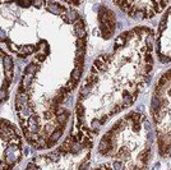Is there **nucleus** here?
I'll return each mask as SVG.
<instances>
[{"label": "nucleus", "instance_id": "20", "mask_svg": "<svg viewBox=\"0 0 171 170\" xmlns=\"http://www.w3.org/2000/svg\"><path fill=\"white\" fill-rule=\"evenodd\" d=\"M46 3H45V0H32V5L36 6V8H41V6H44Z\"/></svg>", "mask_w": 171, "mask_h": 170}, {"label": "nucleus", "instance_id": "31", "mask_svg": "<svg viewBox=\"0 0 171 170\" xmlns=\"http://www.w3.org/2000/svg\"><path fill=\"white\" fill-rule=\"evenodd\" d=\"M106 120H107V115H103V116H102V119L100 120V123H101V124H103V123L106 122Z\"/></svg>", "mask_w": 171, "mask_h": 170}, {"label": "nucleus", "instance_id": "3", "mask_svg": "<svg viewBox=\"0 0 171 170\" xmlns=\"http://www.w3.org/2000/svg\"><path fill=\"white\" fill-rule=\"evenodd\" d=\"M27 127L31 132H38L40 129V122H38V116L36 114H31L28 120H27Z\"/></svg>", "mask_w": 171, "mask_h": 170}, {"label": "nucleus", "instance_id": "15", "mask_svg": "<svg viewBox=\"0 0 171 170\" xmlns=\"http://www.w3.org/2000/svg\"><path fill=\"white\" fill-rule=\"evenodd\" d=\"M75 113L78 116H83V114H84V106H83L82 102H78L75 106Z\"/></svg>", "mask_w": 171, "mask_h": 170}, {"label": "nucleus", "instance_id": "5", "mask_svg": "<svg viewBox=\"0 0 171 170\" xmlns=\"http://www.w3.org/2000/svg\"><path fill=\"white\" fill-rule=\"evenodd\" d=\"M46 9L49 10V12H51L52 14H61V13L65 10L61 5H59V4H54V3H49L47 6H46Z\"/></svg>", "mask_w": 171, "mask_h": 170}, {"label": "nucleus", "instance_id": "18", "mask_svg": "<svg viewBox=\"0 0 171 170\" xmlns=\"http://www.w3.org/2000/svg\"><path fill=\"white\" fill-rule=\"evenodd\" d=\"M54 116H56V115H55V111L52 110V109H50V110H47V111L44 113V118L45 119H52Z\"/></svg>", "mask_w": 171, "mask_h": 170}, {"label": "nucleus", "instance_id": "26", "mask_svg": "<svg viewBox=\"0 0 171 170\" xmlns=\"http://www.w3.org/2000/svg\"><path fill=\"white\" fill-rule=\"evenodd\" d=\"M65 113V109H63V108H58L56 109V111H55V115H61V114H64Z\"/></svg>", "mask_w": 171, "mask_h": 170}, {"label": "nucleus", "instance_id": "33", "mask_svg": "<svg viewBox=\"0 0 171 170\" xmlns=\"http://www.w3.org/2000/svg\"><path fill=\"white\" fill-rule=\"evenodd\" d=\"M1 129H3V125H1V120H0V132H1Z\"/></svg>", "mask_w": 171, "mask_h": 170}, {"label": "nucleus", "instance_id": "11", "mask_svg": "<svg viewBox=\"0 0 171 170\" xmlns=\"http://www.w3.org/2000/svg\"><path fill=\"white\" fill-rule=\"evenodd\" d=\"M81 76H82V68H78V67H77V68L72 72V79L74 81V82H78Z\"/></svg>", "mask_w": 171, "mask_h": 170}, {"label": "nucleus", "instance_id": "14", "mask_svg": "<svg viewBox=\"0 0 171 170\" xmlns=\"http://www.w3.org/2000/svg\"><path fill=\"white\" fill-rule=\"evenodd\" d=\"M125 36L124 35H120L119 37H116V40H115V49L116 47H120V46H123L124 44H125Z\"/></svg>", "mask_w": 171, "mask_h": 170}, {"label": "nucleus", "instance_id": "32", "mask_svg": "<svg viewBox=\"0 0 171 170\" xmlns=\"http://www.w3.org/2000/svg\"><path fill=\"white\" fill-rule=\"evenodd\" d=\"M72 3H73V4H75V5H78L79 4V0H72Z\"/></svg>", "mask_w": 171, "mask_h": 170}, {"label": "nucleus", "instance_id": "4", "mask_svg": "<svg viewBox=\"0 0 171 170\" xmlns=\"http://www.w3.org/2000/svg\"><path fill=\"white\" fill-rule=\"evenodd\" d=\"M36 46H32V45H28V46H22V47H18V54L22 55V56H26V55H31L32 52L36 50Z\"/></svg>", "mask_w": 171, "mask_h": 170}, {"label": "nucleus", "instance_id": "25", "mask_svg": "<svg viewBox=\"0 0 171 170\" xmlns=\"http://www.w3.org/2000/svg\"><path fill=\"white\" fill-rule=\"evenodd\" d=\"M160 54V62H162V63H167V62H170L171 59H169V58H166V56H163L161 52H158Z\"/></svg>", "mask_w": 171, "mask_h": 170}, {"label": "nucleus", "instance_id": "30", "mask_svg": "<svg viewBox=\"0 0 171 170\" xmlns=\"http://www.w3.org/2000/svg\"><path fill=\"white\" fill-rule=\"evenodd\" d=\"M0 38H3V40H5V32L0 28Z\"/></svg>", "mask_w": 171, "mask_h": 170}, {"label": "nucleus", "instance_id": "1", "mask_svg": "<svg viewBox=\"0 0 171 170\" xmlns=\"http://www.w3.org/2000/svg\"><path fill=\"white\" fill-rule=\"evenodd\" d=\"M113 148V143H111V140H110V136H105L102 137V140H101L100 142V146H99V150L102 155H106L109 154L110 150Z\"/></svg>", "mask_w": 171, "mask_h": 170}, {"label": "nucleus", "instance_id": "16", "mask_svg": "<svg viewBox=\"0 0 171 170\" xmlns=\"http://www.w3.org/2000/svg\"><path fill=\"white\" fill-rule=\"evenodd\" d=\"M77 47H78V50H84L86 47V38H78L75 42Z\"/></svg>", "mask_w": 171, "mask_h": 170}, {"label": "nucleus", "instance_id": "34", "mask_svg": "<svg viewBox=\"0 0 171 170\" xmlns=\"http://www.w3.org/2000/svg\"><path fill=\"white\" fill-rule=\"evenodd\" d=\"M4 1H6V3H9V1H14V0H4Z\"/></svg>", "mask_w": 171, "mask_h": 170}, {"label": "nucleus", "instance_id": "17", "mask_svg": "<svg viewBox=\"0 0 171 170\" xmlns=\"http://www.w3.org/2000/svg\"><path fill=\"white\" fill-rule=\"evenodd\" d=\"M133 18H139V19L146 18V13H144V10H137L135 13H133Z\"/></svg>", "mask_w": 171, "mask_h": 170}, {"label": "nucleus", "instance_id": "22", "mask_svg": "<svg viewBox=\"0 0 171 170\" xmlns=\"http://www.w3.org/2000/svg\"><path fill=\"white\" fill-rule=\"evenodd\" d=\"M166 17H167V14L165 16V18H163V19L161 21V22H160V32H162V31L165 30V27H166V22H167Z\"/></svg>", "mask_w": 171, "mask_h": 170}, {"label": "nucleus", "instance_id": "10", "mask_svg": "<svg viewBox=\"0 0 171 170\" xmlns=\"http://www.w3.org/2000/svg\"><path fill=\"white\" fill-rule=\"evenodd\" d=\"M93 65H95L96 68L100 70V72H103V70L106 69V64L102 62V59H101V58H97L95 62H93Z\"/></svg>", "mask_w": 171, "mask_h": 170}, {"label": "nucleus", "instance_id": "6", "mask_svg": "<svg viewBox=\"0 0 171 170\" xmlns=\"http://www.w3.org/2000/svg\"><path fill=\"white\" fill-rule=\"evenodd\" d=\"M61 134H63V128H61V127H59L58 129H55L54 132L51 133V136H50V138H49V140L52 141V142H55V143H56V141H58L59 138L61 137Z\"/></svg>", "mask_w": 171, "mask_h": 170}, {"label": "nucleus", "instance_id": "29", "mask_svg": "<svg viewBox=\"0 0 171 170\" xmlns=\"http://www.w3.org/2000/svg\"><path fill=\"white\" fill-rule=\"evenodd\" d=\"M166 4H167V0H161V3H160V6H161V9L165 8Z\"/></svg>", "mask_w": 171, "mask_h": 170}, {"label": "nucleus", "instance_id": "24", "mask_svg": "<svg viewBox=\"0 0 171 170\" xmlns=\"http://www.w3.org/2000/svg\"><path fill=\"white\" fill-rule=\"evenodd\" d=\"M8 42V46H9V49L12 51H18V47H17V45H14L13 42H10V41H6Z\"/></svg>", "mask_w": 171, "mask_h": 170}, {"label": "nucleus", "instance_id": "27", "mask_svg": "<svg viewBox=\"0 0 171 170\" xmlns=\"http://www.w3.org/2000/svg\"><path fill=\"white\" fill-rule=\"evenodd\" d=\"M113 168H115V169H121V168H123V165H121V164H120V162H115V164H114V166H113Z\"/></svg>", "mask_w": 171, "mask_h": 170}, {"label": "nucleus", "instance_id": "9", "mask_svg": "<svg viewBox=\"0 0 171 170\" xmlns=\"http://www.w3.org/2000/svg\"><path fill=\"white\" fill-rule=\"evenodd\" d=\"M68 116H69L68 113H64V114H61V115H58V116H56V122L59 123V125H60L61 128H63V127H64L65 124H67Z\"/></svg>", "mask_w": 171, "mask_h": 170}, {"label": "nucleus", "instance_id": "7", "mask_svg": "<svg viewBox=\"0 0 171 170\" xmlns=\"http://www.w3.org/2000/svg\"><path fill=\"white\" fill-rule=\"evenodd\" d=\"M31 83H32V74H24L22 79V88H30Z\"/></svg>", "mask_w": 171, "mask_h": 170}, {"label": "nucleus", "instance_id": "19", "mask_svg": "<svg viewBox=\"0 0 171 170\" xmlns=\"http://www.w3.org/2000/svg\"><path fill=\"white\" fill-rule=\"evenodd\" d=\"M75 83H77V82H74V81H73V79L68 81V82H67V84H65V90H67L68 92H70V91L73 90V88L75 87Z\"/></svg>", "mask_w": 171, "mask_h": 170}, {"label": "nucleus", "instance_id": "12", "mask_svg": "<svg viewBox=\"0 0 171 170\" xmlns=\"http://www.w3.org/2000/svg\"><path fill=\"white\" fill-rule=\"evenodd\" d=\"M37 70V64L36 63H32L24 69V74H34V72Z\"/></svg>", "mask_w": 171, "mask_h": 170}, {"label": "nucleus", "instance_id": "21", "mask_svg": "<svg viewBox=\"0 0 171 170\" xmlns=\"http://www.w3.org/2000/svg\"><path fill=\"white\" fill-rule=\"evenodd\" d=\"M45 60V55L44 54H38L34 56V62L33 63H36V64H40V63H42Z\"/></svg>", "mask_w": 171, "mask_h": 170}, {"label": "nucleus", "instance_id": "28", "mask_svg": "<svg viewBox=\"0 0 171 170\" xmlns=\"http://www.w3.org/2000/svg\"><path fill=\"white\" fill-rule=\"evenodd\" d=\"M31 168H40V166H37L36 164H33V162H31V164H28V165H27V169H31Z\"/></svg>", "mask_w": 171, "mask_h": 170}, {"label": "nucleus", "instance_id": "8", "mask_svg": "<svg viewBox=\"0 0 171 170\" xmlns=\"http://www.w3.org/2000/svg\"><path fill=\"white\" fill-rule=\"evenodd\" d=\"M3 62H4V69L5 70H13V59L10 56H4L3 58Z\"/></svg>", "mask_w": 171, "mask_h": 170}, {"label": "nucleus", "instance_id": "13", "mask_svg": "<svg viewBox=\"0 0 171 170\" xmlns=\"http://www.w3.org/2000/svg\"><path fill=\"white\" fill-rule=\"evenodd\" d=\"M65 16H67V18L69 19V22H75V21L77 19H78L79 18V17H78V13H77V12H74V10H72V12H69L68 14H65Z\"/></svg>", "mask_w": 171, "mask_h": 170}, {"label": "nucleus", "instance_id": "2", "mask_svg": "<svg viewBox=\"0 0 171 170\" xmlns=\"http://www.w3.org/2000/svg\"><path fill=\"white\" fill-rule=\"evenodd\" d=\"M28 101H30L28 95L24 93V92H19V93L17 95V100H15V110L17 111H20V110H22V108Z\"/></svg>", "mask_w": 171, "mask_h": 170}, {"label": "nucleus", "instance_id": "23", "mask_svg": "<svg viewBox=\"0 0 171 170\" xmlns=\"http://www.w3.org/2000/svg\"><path fill=\"white\" fill-rule=\"evenodd\" d=\"M4 98H6V91H5V88L3 87V88H0V101L4 100Z\"/></svg>", "mask_w": 171, "mask_h": 170}]
</instances>
